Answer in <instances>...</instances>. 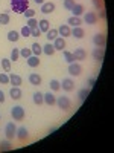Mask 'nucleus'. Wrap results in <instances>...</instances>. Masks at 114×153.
<instances>
[{"mask_svg": "<svg viewBox=\"0 0 114 153\" xmlns=\"http://www.w3.org/2000/svg\"><path fill=\"white\" fill-rule=\"evenodd\" d=\"M11 8H12V12L23 14L29 8V0H11Z\"/></svg>", "mask_w": 114, "mask_h": 153, "instance_id": "f257e3e1", "label": "nucleus"}, {"mask_svg": "<svg viewBox=\"0 0 114 153\" xmlns=\"http://www.w3.org/2000/svg\"><path fill=\"white\" fill-rule=\"evenodd\" d=\"M24 115H26V112H24V109L21 106H14L11 109V117H12V120H15V121L24 120Z\"/></svg>", "mask_w": 114, "mask_h": 153, "instance_id": "f03ea898", "label": "nucleus"}, {"mask_svg": "<svg viewBox=\"0 0 114 153\" xmlns=\"http://www.w3.org/2000/svg\"><path fill=\"white\" fill-rule=\"evenodd\" d=\"M56 104L61 110H69L72 107V103H70V98L66 97V95H62L59 98H56Z\"/></svg>", "mask_w": 114, "mask_h": 153, "instance_id": "7ed1b4c3", "label": "nucleus"}, {"mask_svg": "<svg viewBox=\"0 0 114 153\" xmlns=\"http://www.w3.org/2000/svg\"><path fill=\"white\" fill-rule=\"evenodd\" d=\"M5 135H6V139H9V141L15 138V135H17V127H15L14 123H8V124H6V127H5Z\"/></svg>", "mask_w": 114, "mask_h": 153, "instance_id": "20e7f679", "label": "nucleus"}, {"mask_svg": "<svg viewBox=\"0 0 114 153\" xmlns=\"http://www.w3.org/2000/svg\"><path fill=\"white\" fill-rule=\"evenodd\" d=\"M82 72V66L79 65V63H70L69 65V74L76 76V75H81Z\"/></svg>", "mask_w": 114, "mask_h": 153, "instance_id": "39448f33", "label": "nucleus"}, {"mask_svg": "<svg viewBox=\"0 0 114 153\" xmlns=\"http://www.w3.org/2000/svg\"><path fill=\"white\" fill-rule=\"evenodd\" d=\"M91 55H93V58H94V61H104V57H105V51L102 49V48H97L96 46V49H93V52H91Z\"/></svg>", "mask_w": 114, "mask_h": 153, "instance_id": "423d86ee", "label": "nucleus"}, {"mask_svg": "<svg viewBox=\"0 0 114 153\" xmlns=\"http://www.w3.org/2000/svg\"><path fill=\"white\" fill-rule=\"evenodd\" d=\"M61 87L64 89L66 92H72L73 89H75V81L72 78H64L61 81Z\"/></svg>", "mask_w": 114, "mask_h": 153, "instance_id": "0eeeda50", "label": "nucleus"}, {"mask_svg": "<svg viewBox=\"0 0 114 153\" xmlns=\"http://www.w3.org/2000/svg\"><path fill=\"white\" fill-rule=\"evenodd\" d=\"M93 43H94L97 48H104L105 43H107V38H105L104 34H96V35L93 37Z\"/></svg>", "mask_w": 114, "mask_h": 153, "instance_id": "6e6552de", "label": "nucleus"}, {"mask_svg": "<svg viewBox=\"0 0 114 153\" xmlns=\"http://www.w3.org/2000/svg\"><path fill=\"white\" fill-rule=\"evenodd\" d=\"M84 20L87 25H96V22H97L96 12H84Z\"/></svg>", "mask_w": 114, "mask_h": 153, "instance_id": "1a4fd4ad", "label": "nucleus"}, {"mask_svg": "<svg viewBox=\"0 0 114 153\" xmlns=\"http://www.w3.org/2000/svg\"><path fill=\"white\" fill-rule=\"evenodd\" d=\"M53 48L55 51H64L66 49V40L64 37H56L53 40Z\"/></svg>", "mask_w": 114, "mask_h": 153, "instance_id": "9d476101", "label": "nucleus"}, {"mask_svg": "<svg viewBox=\"0 0 114 153\" xmlns=\"http://www.w3.org/2000/svg\"><path fill=\"white\" fill-rule=\"evenodd\" d=\"M72 54H73L75 60H78V61H82V60H85V57H87V52H85V49H82V48H78V49H75Z\"/></svg>", "mask_w": 114, "mask_h": 153, "instance_id": "9b49d317", "label": "nucleus"}, {"mask_svg": "<svg viewBox=\"0 0 114 153\" xmlns=\"http://www.w3.org/2000/svg\"><path fill=\"white\" fill-rule=\"evenodd\" d=\"M43 98H44V103H46V104H49V106L56 104V97H55L53 94H50V92L43 94Z\"/></svg>", "mask_w": 114, "mask_h": 153, "instance_id": "f8f14e48", "label": "nucleus"}, {"mask_svg": "<svg viewBox=\"0 0 114 153\" xmlns=\"http://www.w3.org/2000/svg\"><path fill=\"white\" fill-rule=\"evenodd\" d=\"M58 34H61V37H70L72 28L69 26V25H61V26L58 28Z\"/></svg>", "mask_w": 114, "mask_h": 153, "instance_id": "ddd939ff", "label": "nucleus"}, {"mask_svg": "<svg viewBox=\"0 0 114 153\" xmlns=\"http://www.w3.org/2000/svg\"><path fill=\"white\" fill-rule=\"evenodd\" d=\"M55 11V3L52 2H47V3H43L41 5V12L43 14H50V12Z\"/></svg>", "mask_w": 114, "mask_h": 153, "instance_id": "4468645a", "label": "nucleus"}, {"mask_svg": "<svg viewBox=\"0 0 114 153\" xmlns=\"http://www.w3.org/2000/svg\"><path fill=\"white\" fill-rule=\"evenodd\" d=\"M21 81H23V80H21L20 75H17V74H11V75H9V83H11L12 86H17V87H18V86H21Z\"/></svg>", "mask_w": 114, "mask_h": 153, "instance_id": "2eb2a0df", "label": "nucleus"}, {"mask_svg": "<svg viewBox=\"0 0 114 153\" xmlns=\"http://www.w3.org/2000/svg\"><path fill=\"white\" fill-rule=\"evenodd\" d=\"M67 25H69V26H73V28L81 26V25H82V19H81V17L73 16V17H70V19L67 20Z\"/></svg>", "mask_w": 114, "mask_h": 153, "instance_id": "dca6fc26", "label": "nucleus"}, {"mask_svg": "<svg viewBox=\"0 0 114 153\" xmlns=\"http://www.w3.org/2000/svg\"><path fill=\"white\" fill-rule=\"evenodd\" d=\"M28 136H29L28 129H24V127H18V129H17V138L20 139V141H24V139H28Z\"/></svg>", "mask_w": 114, "mask_h": 153, "instance_id": "f3484780", "label": "nucleus"}, {"mask_svg": "<svg viewBox=\"0 0 114 153\" xmlns=\"http://www.w3.org/2000/svg\"><path fill=\"white\" fill-rule=\"evenodd\" d=\"M84 5H81V3H76L73 8H72V12H73V16H76V17H81L82 14H84Z\"/></svg>", "mask_w": 114, "mask_h": 153, "instance_id": "a211bd4d", "label": "nucleus"}, {"mask_svg": "<svg viewBox=\"0 0 114 153\" xmlns=\"http://www.w3.org/2000/svg\"><path fill=\"white\" fill-rule=\"evenodd\" d=\"M9 95H11V98H12V100H20V98H21V91H20V87H17V86L11 87Z\"/></svg>", "mask_w": 114, "mask_h": 153, "instance_id": "6ab92c4d", "label": "nucleus"}, {"mask_svg": "<svg viewBox=\"0 0 114 153\" xmlns=\"http://www.w3.org/2000/svg\"><path fill=\"white\" fill-rule=\"evenodd\" d=\"M29 83L32 86H40L41 84V76L38 75V74H31L29 75Z\"/></svg>", "mask_w": 114, "mask_h": 153, "instance_id": "aec40b11", "label": "nucleus"}, {"mask_svg": "<svg viewBox=\"0 0 114 153\" xmlns=\"http://www.w3.org/2000/svg\"><path fill=\"white\" fill-rule=\"evenodd\" d=\"M43 52H44L47 57L53 55V54H55V48H53V43H47V45H44V46H43Z\"/></svg>", "mask_w": 114, "mask_h": 153, "instance_id": "412c9836", "label": "nucleus"}, {"mask_svg": "<svg viewBox=\"0 0 114 153\" xmlns=\"http://www.w3.org/2000/svg\"><path fill=\"white\" fill-rule=\"evenodd\" d=\"M28 65L31 66V68H37V66H40V58H38V55H31L29 58H28Z\"/></svg>", "mask_w": 114, "mask_h": 153, "instance_id": "4be33fe9", "label": "nucleus"}, {"mask_svg": "<svg viewBox=\"0 0 114 153\" xmlns=\"http://www.w3.org/2000/svg\"><path fill=\"white\" fill-rule=\"evenodd\" d=\"M70 35H73L75 38H82V37L85 35V32H84V29H82L81 26H76V28L72 29V34H70Z\"/></svg>", "mask_w": 114, "mask_h": 153, "instance_id": "5701e85b", "label": "nucleus"}, {"mask_svg": "<svg viewBox=\"0 0 114 153\" xmlns=\"http://www.w3.org/2000/svg\"><path fill=\"white\" fill-rule=\"evenodd\" d=\"M38 28H40L41 32H47V31L50 29V23H49L46 19H43V20L38 22Z\"/></svg>", "mask_w": 114, "mask_h": 153, "instance_id": "b1692460", "label": "nucleus"}, {"mask_svg": "<svg viewBox=\"0 0 114 153\" xmlns=\"http://www.w3.org/2000/svg\"><path fill=\"white\" fill-rule=\"evenodd\" d=\"M32 98H34V103H35L37 106H40V104L44 103V98H43V94H41V92H35Z\"/></svg>", "mask_w": 114, "mask_h": 153, "instance_id": "393cba45", "label": "nucleus"}, {"mask_svg": "<svg viewBox=\"0 0 114 153\" xmlns=\"http://www.w3.org/2000/svg\"><path fill=\"white\" fill-rule=\"evenodd\" d=\"M11 147H12V144H11L9 139L0 141V152H8V150H11Z\"/></svg>", "mask_w": 114, "mask_h": 153, "instance_id": "a878e982", "label": "nucleus"}, {"mask_svg": "<svg viewBox=\"0 0 114 153\" xmlns=\"http://www.w3.org/2000/svg\"><path fill=\"white\" fill-rule=\"evenodd\" d=\"M31 51H32L34 55H40V54H43V46H40L38 43H34L31 46Z\"/></svg>", "mask_w": 114, "mask_h": 153, "instance_id": "bb28decb", "label": "nucleus"}, {"mask_svg": "<svg viewBox=\"0 0 114 153\" xmlns=\"http://www.w3.org/2000/svg\"><path fill=\"white\" fill-rule=\"evenodd\" d=\"M62 55H64V60L69 63V65H70V63H75L76 60H75V57H73V54L72 52H69V51H62Z\"/></svg>", "mask_w": 114, "mask_h": 153, "instance_id": "cd10ccee", "label": "nucleus"}, {"mask_svg": "<svg viewBox=\"0 0 114 153\" xmlns=\"http://www.w3.org/2000/svg\"><path fill=\"white\" fill-rule=\"evenodd\" d=\"M18 38H20V34L17 31H9L8 32V40L9 42H18Z\"/></svg>", "mask_w": 114, "mask_h": 153, "instance_id": "c85d7f7f", "label": "nucleus"}, {"mask_svg": "<svg viewBox=\"0 0 114 153\" xmlns=\"http://www.w3.org/2000/svg\"><path fill=\"white\" fill-rule=\"evenodd\" d=\"M88 95H90V89H85V87H84V89H81V91L78 92V98H79L81 101H84Z\"/></svg>", "mask_w": 114, "mask_h": 153, "instance_id": "c756f323", "label": "nucleus"}, {"mask_svg": "<svg viewBox=\"0 0 114 153\" xmlns=\"http://www.w3.org/2000/svg\"><path fill=\"white\" fill-rule=\"evenodd\" d=\"M46 34H47V40H49V42H50V40H55V38L58 37V29H52V28H50Z\"/></svg>", "mask_w": 114, "mask_h": 153, "instance_id": "7c9ffc66", "label": "nucleus"}, {"mask_svg": "<svg viewBox=\"0 0 114 153\" xmlns=\"http://www.w3.org/2000/svg\"><path fill=\"white\" fill-rule=\"evenodd\" d=\"M0 63H2L3 71H6V72L11 71V60L9 58H2V60H0Z\"/></svg>", "mask_w": 114, "mask_h": 153, "instance_id": "2f4dec72", "label": "nucleus"}, {"mask_svg": "<svg viewBox=\"0 0 114 153\" xmlns=\"http://www.w3.org/2000/svg\"><path fill=\"white\" fill-rule=\"evenodd\" d=\"M9 11H5L0 14V25H8L9 23V14H8Z\"/></svg>", "mask_w": 114, "mask_h": 153, "instance_id": "473e14b6", "label": "nucleus"}, {"mask_svg": "<svg viewBox=\"0 0 114 153\" xmlns=\"http://www.w3.org/2000/svg\"><path fill=\"white\" fill-rule=\"evenodd\" d=\"M20 57V48H14L11 51V61H17Z\"/></svg>", "mask_w": 114, "mask_h": 153, "instance_id": "72a5a7b5", "label": "nucleus"}, {"mask_svg": "<svg viewBox=\"0 0 114 153\" xmlns=\"http://www.w3.org/2000/svg\"><path fill=\"white\" fill-rule=\"evenodd\" d=\"M31 55H32V51H31V49H28V48H21V49H20V57L29 58Z\"/></svg>", "mask_w": 114, "mask_h": 153, "instance_id": "f704fd0d", "label": "nucleus"}, {"mask_svg": "<svg viewBox=\"0 0 114 153\" xmlns=\"http://www.w3.org/2000/svg\"><path fill=\"white\" fill-rule=\"evenodd\" d=\"M49 86H50V89H52V91H59V89H61V83H59L58 80H52Z\"/></svg>", "mask_w": 114, "mask_h": 153, "instance_id": "c9c22d12", "label": "nucleus"}, {"mask_svg": "<svg viewBox=\"0 0 114 153\" xmlns=\"http://www.w3.org/2000/svg\"><path fill=\"white\" fill-rule=\"evenodd\" d=\"M26 25H28L31 29L38 28V22H37V19H34V17H32V19H28V23H26Z\"/></svg>", "mask_w": 114, "mask_h": 153, "instance_id": "e433bc0d", "label": "nucleus"}, {"mask_svg": "<svg viewBox=\"0 0 114 153\" xmlns=\"http://www.w3.org/2000/svg\"><path fill=\"white\" fill-rule=\"evenodd\" d=\"M20 34L23 37H31V28L28 26V25H24V26L21 28V31H20Z\"/></svg>", "mask_w": 114, "mask_h": 153, "instance_id": "4c0bfd02", "label": "nucleus"}, {"mask_svg": "<svg viewBox=\"0 0 114 153\" xmlns=\"http://www.w3.org/2000/svg\"><path fill=\"white\" fill-rule=\"evenodd\" d=\"M23 14H24V17H26V19H32V17L35 16V11H34V9H31V8H28L26 11L23 12Z\"/></svg>", "mask_w": 114, "mask_h": 153, "instance_id": "58836bf2", "label": "nucleus"}, {"mask_svg": "<svg viewBox=\"0 0 114 153\" xmlns=\"http://www.w3.org/2000/svg\"><path fill=\"white\" fill-rule=\"evenodd\" d=\"M75 5H76L75 0H64V8H66V9H70V11H72V8H73Z\"/></svg>", "mask_w": 114, "mask_h": 153, "instance_id": "ea45409f", "label": "nucleus"}, {"mask_svg": "<svg viewBox=\"0 0 114 153\" xmlns=\"http://www.w3.org/2000/svg\"><path fill=\"white\" fill-rule=\"evenodd\" d=\"M91 3H93V6L97 8V9H102V8H104V2H102V0H91Z\"/></svg>", "mask_w": 114, "mask_h": 153, "instance_id": "a19ab883", "label": "nucleus"}, {"mask_svg": "<svg viewBox=\"0 0 114 153\" xmlns=\"http://www.w3.org/2000/svg\"><path fill=\"white\" fill-rule=\"evenodd\" d=\"M0 83H2V84H8L9 83V76L6 74H0Z\"/></svg>", "mask_w": 114, "mask_h": 153, "instance_id": "79ce46f5", "label": "nucleus"}, {"mask_svg": "<svg viewBox=\"0 0 114 153\" xmlns=\"http://www.w3.org/2000/svg\"><path fill=\"white\" fill-rule=\"evenodd\" d=\"M40 34H41L40 28H35V29H31V37H40Z\"/></svg>", "mask_w": 114, "mask_h": 153, "instance_id": "37998d69", "label": "nucleus"}, {"mask_svg": "<svg viewBox=\"0 0 114 153\" xmlns=\"http://www.w3.org/2000/svg\"><path fill=\"white\" fill-rule=\"evenodd\" d=\"M107 17V12H105V9L102 8V9H99V19H105Z\"/></svg>", "mask_w": 114, "mask_h": 153, "instance_id": "c03bdc74", "label": "nucleus"}, {"mask_svg": "<svg viewBox=\"0 0 114 153\" xmlns=\"http://www.w3.org/2000/svg\"><path fill=\"white\" fill-rule=\"evenodd\" d=\"M96 83V78H93V76H91V78H88V86H93Z\"/></svg>", "mask_w": 114, "mask_h": 153, "instance_id": "a18cd8bd", "label": "nucleus"}, {"mask_svg": "<svg viewBox=\"0 0 114 153\" xmlns=\"http://www.w3.org/2000/svg\"><path fill=\"white\" fill-rule=\"evenodd\" d=\"M3 101H5V92L0 91V103H3Z\"/></svg>", "mask_w": 114, "mask_h": 153, "instance_id": "49530a36", "label": "nucleus"}, {"mask_svg": "<svg viewBox=\"0 0 114 153\" xmlns=\"http://www.w3.org/2000/svg\"><path fill=\"white\" fill-rule=\"evenodd\" d=\"M34 2H35V3H40V5H43V3H44V0H34Z\"/></svg>", "mask_w": 114, "mask_h": 153, "instance_id": "de8ad7c7", "label": "nucleus"}, {"mask_svg": "<svg viewBox=\"0 0 114 153\" xmlns=\"http://www.w3.org/2000/svg\"><path fill=\"white\" fill-rule=\"evenodd\" d=\"M0 118H2V115H0Z\"/></svg>", "mask_w": 114, "mask_h": 153, "instance_id": "09e8293b", "label": "nucleus"}]
</instances>
